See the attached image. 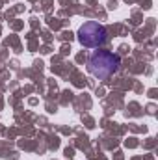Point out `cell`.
<instances>
[{
    "mask_svg": "<svg viewBox=\"0 0 158 160\" xmlns=\"http://www.w3.org/2000/svg\"><path fill=\"white\" fill-rule=\"evenodd\" d=\"M106 28L97 21H87L78 28V41L80 45L87 48H99L106 43Z\"/></svg>",
    "mask_w": 158,
    "mask_h": 160,
    "instance_id": "7a4b0ae2",
    "label": "cell"
},
{
    "mask_svg": "<svg viewBox=\"0 0 158 160\" xmlns=\"http://www.w3.org/2000/svg\"><path fill=\"white\" fill-rule=\"evenodd\" d=\"M119 65H121L119 56L110 50H95L87 60L89 73L99 80L110 78L112 75H116L119 71Z\"/></svg>",
    "mask_w": 158,
    "mask_h": 160,
    "instance_id": "6da1fadb",
    "label": "cell"
}]
</instances>
